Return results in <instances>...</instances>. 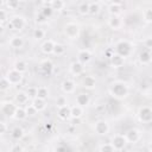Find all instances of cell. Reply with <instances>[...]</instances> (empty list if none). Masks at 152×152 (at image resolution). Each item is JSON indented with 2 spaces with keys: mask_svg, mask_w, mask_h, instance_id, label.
<instances>
[{
  "mask_svg": "<svg viewBox=\"0 0 152 152\" xmlns=\"http://www.w3.org/2000/svg\"><path fill=\"white\" fill-rule=\"evenodd\" d=\"M109 93L116 99H124L128 95V87L122 82H114L109 88Z\"/></svg>",
  "mask_w": 152,
  "mask_h": 152,
  "instance_id": "cell-1",
  "label": "cell"
},
{
  "mask_svg": "<svg viewBox=\"0 0 152 152\" xmlns=\"http://www.w3.org/2000/svg\"><path fill=\"white\" fill-rule=\"evenodd\" d=\"M64 33L68 38L70 39H76L80 34V27L77 24L75 23H68L65 26H64Z\"/></svg>",
  "mask_w": 152,
  "mask_h": 152,
  "instance_id": "cell-2",
  "label": "cell"
},
{
  "mask_svg": "<svg viewBox=\"0 0 152 152\" xmlns=\"http://www.w3.org/2000/svg\"><path fill=\"white\" fill-rule=\"evenodd\" d=\"M115 50H116V53H119L120 56L127 57L131 53V51H132V45L128 42H126V40H121V42H119L116 44Z\"/></svg>",
  "mask_w": 152,
  "mask_h": 152,
  "instance_id": "cell-3",
  "label": "cell"
},
{
  "mask_svg": "<svg viewBox=\"0 0 152 152\" xmlns=\"http://www.w3.org/2000/svg\"><path fill=\"white\" fill-rule=\"evenodd\" d=\"M6 78L11 82V84H18V83H20L21 80H23V72L18 71V70H15V69H12V70H10V71L7 72Z\"/></svg>",
  "mask_w": 152,
  "mask_h": 152,
  "instance_id": "cell-4",
  "label": "cell"
},
{
  "mask_svg": "<svg viewBox=\"0 0 152 152\" xmlns=\"http://www.w3.org/2000/svg\"><path fill=\"white\" fill-rule=\"evenodd\" d=\"M127 142H128V141H127L126 137H125V135H121V134H116V135H114L113 139H112V145L114 146L115 150H122V148L126 146Z\"/></svg>",
  "mask_w": 152,
  "mask_h": 152,
  "instance_id": "cell-5",
  "label": "cell"
},
{
  "mask_svg": "<svg viewBox=\"0 0 152 152\" xmlns=\"http://www.w3.org/2000/svg\"><path fill=\"white\" fill-rule=\"evenodd\" d=\"M94 129H95V132H96L97 134H100V135H104V134L108 133V131H109V126H108V124H107L104 120H99V121L95 122Z\"/></svg>",
  "mask_w": 152,
  "mask_h": 152,
  "instance_id": "cell-6",
  "label": "cell"
},
{
  "mask_svg": "<svg viewBox=\"0 0 152 152\" xmlns=\"http://www.w3.org/2000/svg\"><path fill=\"white\" fill-rule=\"evenodd\" d=\"M139 119L142 122H151L152 121V109L150 107H142L139 110Z\"/></svg>",
  "mask_w": 152,
  "mask_h": 152,
  "instance_id": "cell-7",
  "label": "cell"
},
{
  "mask_svg": "<svg viewBox=\"0 0 152 152\" xmlns=\"http://www.w3.org/2000/svg\"><path fill=\"white\" fill-rule=\"evenodd\" d=\"M17 110V107L11 103V102H6V103H2L1 106V112L2 114H5L6 116H14V113Z\"/></svg>",
  "mask_w": 152,
  "mask_h": 152,
  "instance_id": "cell-8",
  "label": "cell"
},
{
  "mask_svg": "<svg viewBox=\"0 0 152 152\" xmlns=\"http://www.w3.org/2000/svg\"><path fill=\"white\" fill-rule=\"evenodd\" d=\"M10 26L13 30H23L25 26V20L21 17H13L10 20Z\"/></svg>",
  "mask_w": 152,
  "mask_h": 152,
  "instance_id": "cell-9",
  "label": "cell"
},
{
  "mask_svg": "<svg viewBox=\"0 0 152 152\" xmlns=\"http://www.w3.org/2000/svg\"><path fill=\"white\" fill-rule=\"evenodd\" d=\"M77 59L82 64H86V63H88L91 59V52L89 50H87V49H82L77 53Z\"/></svg>",
  "mask_w": 152,
  "mask_h": 152,
  "instance_id": "cell-10",
  "label": "cell"
},
{
  "mask_svg": "<svg viewBox=\"0 0 152 152\" xmlns=\"http://www.w3.org/2000/svg\"><path fill=\"white\" fill-rule=\"evenodd\" d=\"M109 61H110V64L113 68H120L124 65V62H125V57L120 56L119 53H113L110 57H109Z\"/></svg>",
  "mask_w": 152,
  "mask_h": 152,
  "instance_id": "cell-11",
  "label": "cell"
},
{
  "mask_svg": "<svg viewBox=\"0 0 152 152\" xmlns=\"http://www.w3.org/2000/svg\"><path fill=\"white\" fill-rule=\"evenodd\" d=\"M57 115H58L62 120H68V119L71 116V109H70V107H69L68 104H66V106H63V107H58Z\"/></svg>",
  "mask_w": 152,
  "mask_h": 152,
  "instance_id": "cell-12",
  "label": "cell"
},
{
  "mask_svg": "<svg viewBox=\"0 0 152 152\" xmlns=\"http://www.w3.org/2000/svg\"><path fill=\"white\" fill-rule=\"evenodd\" d=\"M83 70H84V68H83V64L81 63V62H72L71 64H70V72L72 74V75H75V76H78V75H81L82 72H83Z\"/></svg>",
  "mask_w": 152,
  "mask_h": 152,
  "instance_id": "cell-13",
  "label": "cell"
},
{
  "mask_svg": "<svg viewBox=\"0 0 152 152\" xmlns=\"http://www.w3.org/2000/svg\"><path fill=\"white\" fill-rule=\"evenodd\" d=\"M75 88H76L75 82L71 81V80H65V81L62 83V89H63V91L66 93V94H71V93H74Z\"/></svg>",
  "mask_w": 152,
  "mask_h": 152,
  "instance_id": "cell-14",
  "label": "cell"
},
{
  "mask_svg": "<svg viewBox=\"0 0 152 152\" xmlns=\"http://www.w3.org/2000/svg\"><path fill=\"white\" fill-rule=\"evenodd\" d=\"M89 102H90V97H89V95H88V94L81 93V94H78V95L76 96V103H77V104H80V106H82V107L88 106V104H89Z\"/></svg>",
  "mask_w": 152,
  "mask_h": 152,
  "instance_id": "cell-15",
  "label": "cell"
},
{
  "mask_svg": "<svg viewBox=\"0 0 152 152\" xmlns=\"http://www.w3.org/2000/svg\"><path fill=\"white\" fill-rule=\"evenodd\" d=\"M55 45H56V43H53V40L48 39V40H45V42L43 43V45H42V51H43L44 53H46V55H48V53H52Z\"/></svg>",
  "mask_w": 152,
  "mask_h": 152,
  "instance_id": "cell-16",
  "label": "cell"
},
{
  "mask_svg": "<svg viewBox=\"0 0 152 152\" xmlns=\"http://www.w3.org/2000/svg\"><path fill=\"white\" fill-rule=\"evenodd\" d=\"M125 137H126V139H127L128 142H137L139 140V138H140V134H139V132L137 129H129L126 133Z\"/></svg>",
  "mask_w": 152,
  "mask_h": 152,
  "instance_id": "cell-17",
  "label": "cell"
},
{
  "mask_svg": "<svg viewBox=\"0 0 152 152\" xmlns=\"http://www.w3.org/2000/svg\"><path fill=\"white\" fill-rule=\"evenodd\" d=\"M121 19L118 17V15H112L109 19H108V25H109V27H112V28H114V30H118V28H120V26H121Z\"/></svg>",
  "mask_w": 152,
  "mask_h": 152,
  "instance_id": "cell-18",
  "label": "cell"
},
{
  "mask_svg": "<svg viewBox=\"0 0 152 152\" xmlns=\"http://www.w3.org/2000/svg\"><path fill=\"white\" fill-rule=\"evenodd\" d=\"M82 84H83L84 88H87V89H91V88L95 87V84H96V80H95L94 76H90V75H89V76H86V77L83 78Z\"/></svg>",
  "mask_w": 152,
  "mask_h": 152,
  "instance_id": "cell-19",
  "label": "cell"
},
{
  "mask_svg": "<svg viewBox=\"0 0 152 152\" xmlns=\"http://www.w3.org/2000/svg\"><path fill=\"white\" fill-rule=\"evenodd\" d=\"M40 69H42V71H43L44 74L50 75V74L52 72V70H53V64H52L50 61L45 59V61H43V62L40 63Z\"/></svg>",
  "mask_w": 152,
  "mask_h": 152,
  "instance_id": "cell-20",
  "label": "cell"
},
{
  "mask_svg": "<svg viewBox=\"0 0 152 152\" xmlns=\"http://www.w3.org/2000/svg\"><path fill=\"white\" fill-rule=\"evenodd\" d=\"M10 45H11V48H13V49H20V48H23V45H24V39H23L21 37H13V38H11V40H10Z\"/></svg>",
  "mask_w": 152,
  "mask_h": 152,
  "instance_id": "cell-21",
  "label": "cell"
},
{
  "mask_svg": "<svg viewBox=\"0 0 152 152\" xmlns=\"http://www.w3.org/2000/svg\"><path fill=\"white\" fill-rule=\"evenodd\" d=\"M139 61L142 63V64H148L151 61H152V57H151V52L145 50L142 52H140L139 55Z\"/></svg>",
  "mask_w": 152,
  "mask_h": 152,
  "instance_id": "cell-22",
  "label": "cell"
},
{
  "mask_svg": "<svg viewBox=\"0 0 152 152\" xmlns=\"http://www.w3.org/2000/svg\"><path fill=\"white\" fill-rule=\"evenodd\" d=\"M32 104L36 107V109H37L38 112L45 109V107H46L45 100H44V99H40V97H34V100L32 101Z\"/></svg>",
  "mask_w": 152,
  "mask_h": 152,
  "instance_id": "cell-23",
  "label": "cell"
},
{
  "mask_svg": "<svg viewBox=\"0 0 152 152\" xmlns=\"http://www.w3.org/2000/svg\"><path fill=\"white\" fill-rule=\"evenodd\" d=\"M70 109H71V116H72V118L78 119V118H81L82 114H83V108H82V106H80V104H77V103H76V106L70 107Z\"/></svg>",
  "mask_w": 152,
  "mask_h": 152,
  "instance_id": "cell-24",
  "label": "cell"
},
{
  "mask_svg": "<svg viewBox=\"0 0 152 152\" xmlns=\"http://www.w3.org/2000/svg\"><path fill=\"white\" fill-rule=\"evenodd\" d=\"M48 96H49V90H48V88H46V87L40 86V87H38V88H37V97H40V99L46 100V99H48Z\"/></svg>",
  "mask_w": 152,
  "mask_h": 152,
  "instance_id": "cell-25",
  "label": "cell"
},
{
  "mask_svg": "<svg viewBox=\"0 0 152 152\" xmlns=\"http://www.w3.org/2000/svg\"><path fill=\"white\" fill-rule=\"evenodd\" d=\"M64 1L63 0H51L50 2V6L52 7L53 11H61L64 8Z\"/></svg>",
  "mask_w": 152,
  "mask_h": 152,
  "instance_id": "cell-26",
  "label": "cell"
},
{
  "mask_svg": "<svg viewBox=\"0 0 152 152\" xmlns=\"http://www.w3.org/2000/svg\"><path fill=\"white\" fill-rule=\"evenodd\" d=\"M26 116H27V114H26L25 108L17 107V110H15V113H14V118L18 119V120H23V119H25Z\"/></svg>",
  "mask_w": 152,
  "mask_h": 152,
  "instance_id": "cell-27",
  "label": "cell"
},
{
  "mask_svg": "<svg viewBox=\"0 0 152 152\" xmlns=\"http://www.w3.org/2000/svg\"><path fill=\"white\" fill-rule=\"evenodd\" d=\"M14 69L18 70V71H20V72H25L27 70V64L24 61H18L14 64Z\"/></svg>",
  "mask_w": 152,
  "mask_h": 152,
  "instance_id": "cell-28",
  "label": "cell"
},
{
  "mask_svg": "<svg viewBox=\"0 0 152 152\" xmlns=\"http://www.w3.org/2000/svg\"><path fill=\"white\" fill-rule=\"evenodd\" d=\"M100 12V5L97 2H91L89 4V14L91 15H95Z\"/></svg>",
  "mask_w": 152,
  "mask_h": 152,
  "instance_id": "cell-29",
  "label": "cell"
},
{
  "mask_svg": "<svg viewBox=\"0 0 152 152\" xmlns=\"http://www.w3.org/2000/svg\"><path fill=\"white\" fill-rule=\"evenodd\" d=\"M78 13L82 14V15H86V14H89V4L87 2H83L78 6Z\"/></svg>",
  "mask_w": 152,
  "mask_h": 152,
  "instance_id": "cell-30",
  "label": "cell"
},
{
  "mask_svg": "<svg viewBox=\"0 0 152 152\" xmlns=\"http://www.w3.org/2000/svg\"><path fill=\"white\" fill-rule=\"evenodd\" d=\"M28 95H27V93H19L18 95H17V101L20 103V104H24V103H26L27 102V100H28Z\"/></svg>",
  "mask_w": 152,
  "mask_h": 152,
  "instance_id": "cell-31",
  "label": "cell"
},
{
  "mask_svg": "<svg viewBox=\"0 0 152 152\" xmlns=\"http://www.w3.org/2000/svg\"><path fill=\"white\" fill-rule=\"evenodd\" d=\"M11 135H12V138H14V139H20V138H23L24 132H23V129H21L20 127H15V128H13Z\"/></svg>",
  "mask_w": 152,
  "mask_h": 152,
  "instance_id": "cell-32",
  "label": "cell"
},
{
  "mask_svg": "<svg viewBox=\"0 0 152 152\" xmlns=\"http://www.w3.org/2000/svg\"><path fill=\"white\" fill-rule=\"evenodd\" d=\"M109 12H110L113 15H118L119 13H121V5L112 4V5L109 6Z\"/></svg>",
  "mask_w": 152,
  "mask_h": 152,
  "instance_id": "cell-33",
  "label": "cell"
},
{
  "mask_svg": "<svg viewBox=\"0 0 152 152\" xmlns=\"http://www.w3.org/2000/svg\"><path fill=\"white\" fill-rule=\"evenodd\" d=\"M40 13L48 19V18H50L51 15H52V13H53V10H52V7L51 6H48V7H43L42 10H40Z\"/></svg>",
  "mask_w": 152,
  "mask_h": 152,
  "instance_id": "cell-34",
  "label": "cell"
},
{
  "mask_svg": "<svg viewBox=\"0 0 152 152\" xmlns=\"http://www.w3.org/2000/svg\"><path fill=\"white\" fill-rule=\"evenodd\" d=\"M65 52V46L63 44H56L53 48V53H56L57 56H61Z\"/></svg>",
  "mask_w": 152,
  "mask_h": 152,
  "instance_id": "cell-35",
  "label": "cell"
},
{
  "mask_svg": "<svg viewBox=\"0 0 152 152\" xmlns=\"http://www.w3.org/2000/svg\"><path fill=\"white\" fill-rule=\"evenodd\" d=\"M44 37H45V32H44V30H42V28H36V30L33 31V38L40 40V39H43Z\"/></svg>",
  "mask_w": 152,
  "mask_h": 152,
  "instance_id": "cell-36",
  "label": "cell"
},
{
  "mask_svg": "<svg viewBox=\"0 0 152 152\" xmlns=\"http://www.w3.org/2000/svg\"><path fill=\"white\" fill-rule=\"evenodd\" d=\"M142 15H144L145 21H147V23H152V8H146V10L144 11Z\"/></svg>",
  "mask_w": 152,
  "mask_h": 152,
  "instance_id": "cell-37",
  "label": "cell"
},
{
  "mask_svg": "<svg viewBox=\"0 0 152 152\" xmlns=\"http://www.w3.org/2000/svg\"><path fill=\"white\" fill-rule=\"evenodd\" d=\"M56 104H57V107H63V106H66V104H68V102H66V97H65L64 95L58 96V97L56 99Z\"/></svg>",
  "mask_w": 152,
  "mask_h": 152,
  "instance_id": "cell-38",
  "label": "cell"
},
{
  "mask_svg": "<svg viewBox=\"0 0 152 152\" xmlns=\"http://www.w3.org/2000/svg\"><path fill=\"white\" fill-rule=\"evenodd\" d=\"M25 110H26V114H27V116H32V115H34V114L38 112L33 104H27V106L25 107Z\"/></svg>",
  "mask_w": 152,
  "mask_h": 152,
  "instance_id": "cell-39",
  "label": "cell"
},
{
  "mask_svg": "<svg viewBox=\"0 0 152 152\" xmlns=\"http://www.w3.org/2000/svg\"><path fill=\"white\" fill-rule=\"evenodd\" d=\"M20 0H7V7L10 10H17Z\"/></svg>",
  "mask_w": 152,
  "mask_h": 152,
  "instance_id": "cell-40",
  "label": "cell"
},
{
  "mask_svg": "<svg viewBox=\"0 0 152 152\" xmlns=\"http://www.w3.org/2000/svg\"><path fill=\"white\" fill-rule=\"evenodd\" d=\"M0 86H1V87H0L1 90H6V89L10 88V86H12V84H11V82H10V81L6 78V76H5V77H2V80H1V84H0Z\"/></svg>",
  "mask_w": 152,
  "mask_h": 152,
  "instance_id": "cell-41",
  "label": "cell"
},
{
  "mask_svg": "<svg viewBox=\"0 0 152 152\" xmlns=\"http://www.w3.org/2000/svg\"><path fill=\"white\" fill-rule=\"evenodd\" d=\"M37 88L38 87H28L26 93L30 97H37Z\"/></svg>",
  "mask_w": 152,
  "mask_h": 152,
  "instance_id": "cell-42",
  "label": "cell"
},
{
  "mask_svg": "<svg viewBox=\"0 0 152 152\" xmlns=\"http://www.w3.org/2000/svg\"><path fill=\"white\" fill-rule=\"evenodd\" d=\"M115 148H114V146L112 145V142L109 144V145H102L101 147H100V151H114Z\"/></svg>",
  "mask_w": 152,
  "mask_h": 152,
  "instance_id": "cell-43",
  "label": "cell"
},
{
  "mask_svg": "<svg viewBox=\"0 0 152 152\" xmlns=\"http://www.w3.org/2000/svg\"><path fill=\"white\" fill-rule=\"evenodd\" d=\"M145 48L152 50V37H148L145 39Z\"/></svg>",
  "mask_w": 152,
  "mask_h": 152,
  "instance_id": "cell-44",
  "label": "cell"
},
{
  "mask_svg": "<svg viewBox=\"0 0 152 152\" xmlns=\"http://www.w3.org/2000/svg\"><path fill=\"white\" fill-rule=\"evenodd\" d=\"M112 1V4H115V5H122V2H124V0H110Z\"/></svg>",
  "mask_w": 152,
  "mask_h": 152,
  "instance_id": "cell-45",
  "label": "cell"
},
{
  "mask_svg": "<svg viewBox=\"0 0 152 152\" xmlns=\"http://www.w3.org/2000/svg\"><path fill=\"white\" fill-rule=\"evenodd\" d=\"M5 131H6V125H5V122L2 121V122H1V134H4Z\"/></svg>",
  "mask_w": 152,
  "mask_h": 152,
  "instance_id": "cell-46",
  "label": "cell"
},
{
  "mask_svg": "<svg viewBox=\"0 0 152 152\" xmlns=\"http://www.w3.org/2000/svg\"><path fill=\"white\" fill-rule=\"evenodd\" d=\"M99 1H101V2H107V1H109V0H99Z\"/></svg>",
  "mask_w": 152,
  "mask_h": 152,
  "instance_id": "cell-47",
  "label": "cell"
},
{
  "mask_svg": "<svg viewBox=\"0 0 152 152\" xmlns=\"http://www.w3.org/2000/svg\"><path fill=\"white\" fill-rule=\"evenodd\" d=\"M151 57H152V50H151Z\"/></svg>",
  "mask_w": 152,
  "mask_h": 152,
  "instance_id": "cell-48",
  "label": "cell"
},
{
  "mask_svg": "<svg viewBox=\"0 0 152 152\" xmlns=\"http://www.w3.org/2000/svg\"><path fill=\"white\" fill-rule=\"evenodd\" d=\"M23 1H25V0H23Z\"/></svg>",
  "mask_w": 152,
  "mask_h": 152,
  "instance_id": "cell-49",
  "label": "cell"
}]
</instances>
